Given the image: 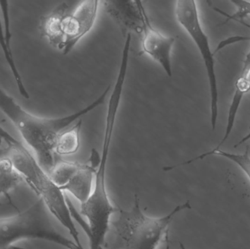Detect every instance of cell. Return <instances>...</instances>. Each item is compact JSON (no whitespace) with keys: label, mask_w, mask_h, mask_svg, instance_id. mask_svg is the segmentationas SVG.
Instances as JSON below:
<instances>
[{"label":"cell","mask_w":250,"mask_h":249,"mask_svg":"<svg viewBox=\"0 0 250 249\" xmlns=\"http://www.w3.org/2000/svg\"><path fill=\"white\" fill-rule=\"evenodd\" d=\"M236 7V11L231 16H227L226 23L230 20L241 21L243 19L250 16V1L243 0H233L231 1Z\"/></svg>","instance_id":"17"},{"label":"cell","mask_w":250,"mask_h":249,"mask_svg":"<svg viewBox=\"0 0 250 249\" xmlns=\"http://www.w3.org/2000/svg\"><path fill=\"white\" fill-rule=\"evenodd\" d=\"M0 48H1V51L4 54V58H5L7 64H8L9 68H10L12 75H13L19 94L24 99H29L30 96H29V92H28L27 89L25 86L23 79H22L19 69H18L17 65H16L13 51H12L11 48L7 46V42H6L1 16H0Z\"/></svg>","instance_id":"15"},{"label":"cell","mask_w":250,"mask_h":249,"mask_svg":"<svg viewBox=\"0 0 250 249\" xmlns=\"http://www.w3.org/2000/svg\"><path fill=\"white\" fill-rule=\"evenodd\" d=\"M49 213L39 199L23 211L0 218V249H21L13 244L25 240H42L66 249H85L59 232Z\"/></svg>","instance_id":"4"},{"label":"cell","mask_w":250,"mask_h":249,"mask_svg":"<svg viewBox=\"0 0 250 249\" xmlns=\"http://www.w3.org/2000/svg\"><path fill=\"white\" fill-rule=\"evenodd\" d=\"M0 10L1 13V21H2L3 29H4V37L7 46L11 48L12 38L13 33L11 31V23H10V7L9 1L4 0L0 1ZM12 49V48H11Z\"/></svg>","instance_id":"16"},{"label":"cell","mask_w":250,"mask_h":249,"mask_svg":"<svg viewBox=\"0 0 250 249\" xmlns=\"http://www.w3.org/2000/svg\"><path fill=\"white\" fill-rule=\"evenodd\" d=\"M250 92V48L244 61L242 71L235 83V90L228 113L227 123L223 137L215 149H220L229 140L234 128L235 122L241 104L245 95Z\"/></svg>","instance_id":"9"},{"label":"cell","mask_w":250,"mask_h":249,"mask_svg":"<svg viewBox=\"0 0 250 249\" xmlns=\"http://www.w3.org/2000/svg\"><path fill=\"white\" fill-rule=\"evenodd\" d=\"M107 14L126 34L141 35L147 20L150 19L144 4L132 0H108L104 2Z\"/></svg>","instance_id":"8"},{"label":"cell","mask_w":250,"mask_h":249,"mask_svg":"<svg viewBox=\"0 0 250 249\" xmlns=\"http://www.w3.org/2000/svg\"><path fill=\"white\" fill-rule=\"evenodd\" d=\"M9 150H10L9 145H7L6 147H4L2 145V141H0V157L7 156Z\"/></svg>","instance_id":"19"},{"label":"cell","mask_w":250,"mask_h":249,"mask_svg":"<svg viewBox=\"0 0 250 249\" xmlns=\"http://www.w3.org/2000/svg\"><path fill=\"white\" fill-rule=\"evenodd\" d=\"M98 0L82 1L72 13H67L62 21L63 42L61 51L64 55L71 52L77 44L95 26L99 10Z\"/></svg>","instance_id":"6"},{"label":"cell","mask_w":250,"mask_h":249,"mask_svg":"<svg viewBox=\"0 0 250 249\" xmlns=\"http://www.w3.org/2000/svg\"><path fill=\"white\" fill-rule=\"evenodd\" d=\"M141 53L146 54L159 64L169 77L173 76L172 53L176 38L162 34L148 19L141 35Z\"/></svg>","instance_id":"7"},{"label":"cell","mask_w":250,"mask_h":249,"mask_svg":"<svg viewBox=\"0 0 250 249\" xmlns=\"http://www.w3.org/2000/svg\"><path fill=\"white\" fill-rule=\"evenodd\" d=\"M191 209L190 203L187 201L176 206L167 214L153 217L143 211L139 198L135 194L132 207L129 210L118 208V216L111 222L116 246L120 249H157L176 216Z\"/></svg>","instance_id":"3"},{"label":"cell","mask_w":250,"mask_h":249,"mask_svg":"<svg viewBox=\"0 0 250 249\" xmlns=\"http://www.w3.org/2000/svg\"><path fill=\"white\" fill-rule=\"evenodd\" d=\"M69 7L65 2L59 4L42 20V30L51 45L61 50L62 45V20L68 13Z\"/></svg>","instance_id":"11"},{"label":"cell","mask_w":250,"mask_h":249,"mask_svg":"<svg viewBox=\"0 0 250 249\" xmlns=\"http://www.w3.org/2000/svg\"><path fill=\"white\" fill-rule=\"evenodd\" d=\"M82 121L79 120L60 134L56 144L55 153L60 156L76 153L80 146Z\"/></svg>","instance_id":"13"},{"label":"cell","mask_w":250,"mask_h":249,"mask_svg":"<svg viewBox=\"0 0 250 249\" xmlns=\"http://www.w3.org/2000/svg\"><path fill=\"white\" fill-rule=\"evenodd\" d=\"M23 181L21 174L15 168L7 156L0 157V197H7L12 190Z\"/></svg>","instance_id":"14"},{"label":"cell","mask_w":250,"mask_h":249,"mask_svg":"<svg viewBox=\"0 0 250 249\" xmlns=\"http://www.w3.org/2000/svg\"><path fill=\"white\" fill-rule=\"evenodd\" d=\"M112 86L85 108L62 117L38 116L23 109L0 86V111L11 121L42 169L49 174L57 162L55 148L62 133L98 107L104 105Z\"/></svg>","instance_id":"1"},{"label":"cell","mask_w":250,"mask_h":249,"mask_svg":"<svg viewBox=\"0 0 250 249\" xmlns=\"http://www.w3.org/2000/svg\"><path fill=\"white\" fill-rule=\"evenodd\" d=\"M244 41H250V37L242 36V35H236V36L230 37V38L221 41L213 52H214V54L215 55L217 52L221 51L226 47L233 45V44L237 43V42H244Z\"/></svg>","instance_id":"18"},{"label":"cell","mask_w":250,"mask_h":249,"mask_svg":"<svg viewBox=\"0 0 250 249\" xmlns=\"http://www.w3.org/2000/svg\"><path fill=\"white\" fill-rule=\"evenodd\" d=\"M96 171L97 168L91 165L81 164L77 171L60 190L70 193L81 205L83 204L92 192Z\"/></svg>","instance_id":"10"},{"label":"cell","mask_w":250,"mask_h":249,"mask_svg":"<svg viewBox=\"0 0 250 249\" xmlns=\"http://www.w3.org/2000/svg\"><path fill=\"white\" fill-rule=\"evenodd\" d=\"M174 12L176 20L195 43L202 58L209 90L210 121L214 131L219 115V89L214 54L211 51L209 39L201 24L196 1L178 0L175 3Z\"/></svg>","instance_id":"5"},{"label":"cell","mask_w":250,"mask_h":249,"mask_svg":"<svg viewBox=\"0 0 250 249\" xmlns=\"http://www.w3.org/2000/svg\"><path fill=\"white\" fill-rule=\"evenodd\" d=\"M9 146L10 150L6 156L10 158L23 181L39 196L50 214L68 231L74 242L80 248L84 249L64 192L51 180L27 148L17 140Z\"/></svg>","instance_id":"2"},{"label":"cell","mask_w":250,"mask_h":249,"mask_svg":"<svg viewBox=\"0 0 250 249\" xmlns=\"http://www.w3.org/2000/svg\"><path fill=\"white\" fill-rule=\"evenodd\" d=\"M209 156H219L221 157L226 158L229 160L231 161L233 163L236 164L244 172L247 178H248L250 182V155L249 146L246 148V150L242 153H235L231 152H225L221 149H214L209 152H205L196 157L192 158L189 160L185 161L182 163L177 164V165H173L170 167L172 171L179 168V167L185 166V165H190L193 162L198 160H202L205 158Z\"/></svg>","instance_id":"12"}]
</instances>
